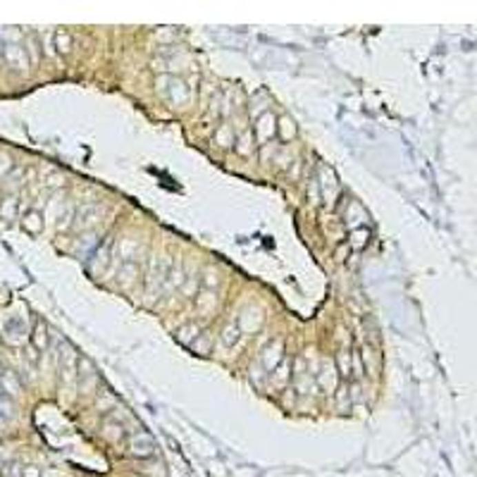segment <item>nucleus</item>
I'll use <instances>...</instances> for the list:
<instances>
[{"mask_svg": "<svg viewBox=\"0 0 477 477\" xmlns=\"http://www.w3.org/2000/svg\"><path fill=\"white\" fill-rule=\"evenodd\" d=\"M24 225H27L31 232H39L41 230V215H39V212H29Z\"/></svg>", "mask_w": 477, "mask_h": 477, "instance_id": "nucleus-1", "label": "nucleus"}]
</instances>
